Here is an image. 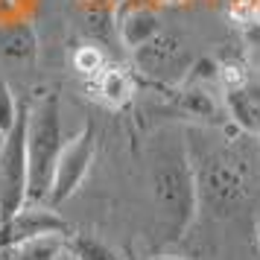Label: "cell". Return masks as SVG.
<instances>
[{
	"instance_id": "cell-2",
	"label": "cell",
	"mask_w": 260,
	"mask_h": 260,
	"mask_svg": "<svg viewBox=\"0 0 260 260\" xmlns=\"http://www.w3.org/2000/svg\"><path fill=\"white\" fill-rule=\"evenodd\" d=\"M61 149H64V141H61L59 100L53 94H47L29 108V123H26V155H29L26 202L29 205L47 202Z\"/></svg>"
},
{
	"instance_id": "cell-6",
	"label": "cell",
	"mask_w": 260,
	"mask_h": 260,
	"mask_svg": "<svg viewBox=\"0 0 260 260\" xmlns=\"http://www.w3.org/2000/svg\"><path fill=\"white\" fill-rule=\"evenodd\" d=\"M202 187H205V202L211 208H216L219 213L234 208L246 193L240 167L225 155H213L211 158V164L205 167V176H202Z\"/></svg>"
},
{
	"instance_id": "cell-4",
	"label": "cell",
	"mask_w": 260,
	"mask_h": 260,
	"mask_svg": "<svg viewBox=\"0 0 260 260\" xmlns=\"http://www.w3.org/2000/svg\"><path fill=\"white\" fill-rule=\"evenodd\" d=\"M91 158H94V126H85L61 149L56 173H53V187H50V196H47V208H59L61 202L71 199L76 193V187L85 181L88 170H91Z\"/></svg>"
},
{
	"instance_id": "cell-3",
	"label": "cell",
	"mask_w": 260,
	"mask_h": 260,
	"mask_svg": "<svg viewBox=\"0 0 260 260\" xmlns=\"http://www.w3.org/2000/svg\"><path fill=\"white\" fill-rule=\"evenodd\" d=\"M26 123H29V106L21 103L15 126L0 141V222L12 219L26 205V190H29Z\"/></svg>"
},
{
	"instance_id": "cell-5",
	"label": "cell",
	"mask_w": 260,
	"mask_h": 260,
	"mask_svg": "<svg viewBox=\"0 0 260 260\" xmlns=\"http://www.w3.org/2000/svg\"><path fill=\"white\" fill-rule=\"evenodd\" d=\"M41 234H71V228L53 208H41V205L24 208L12 219L0 222V251H9V248L21 246L26 240H36Z\"/></svg>"
},
{
	"instance_id": "cell-9",
	"label": "cell",
	"mask_w": 260,
	"mask_h": 260,
	"mask_svg": "<svg viewBox=\"0 0 260 260\" xmlns=\"http://www.w3.org/2000/svg\"><path fill=\"white\" fill-rule=\"evenodd\" d=\"M0 53L9 59H26L36 53V36L29 26H6L0 29Z\"/></svg>"
},
{
	"instance_id": "cell-13",
	"label": "cell",
	"mask_w": 260,
	"mask_h": 260,
	"mask_svg": "<svg viewBox=\"0 0 260 260\" xmlns=\"http://www.w3.org/2000/svg\"><path fill=\"white\" fill-rule=\"evenodd\" d=\"M76 68L85 71V73H100L103 71V56H100L94 47H82L76 53Z\"/></svg>"
},
{
	"instance_id": "cell-14",
	"label": "cell",
	"mask_w": 260,
	"mask_h": 260,
	"mask_svg": "<svg viewBox=\"0 0 260 260\" xmlns=\"http://www.w3.org/2000/svg\"><path fill=\"white\" fill-rule=\"evenodd\" d=\"M155 260H187V257H178V254H158Z\"/></svg>"
},
{
	"instance_id": "cell-1",
	"label": "cell",
	"mask_w": 260,
	"mask_h": 260,
	"mask_svg": "<svg viewBox=\"0 0 260 260\" xmlns=\"http://www.w3.org/2000/svg\"><path fill=\"white\" fill-rule=\"evenodd\" d=\"M152 196L164 240L176 243L196 213V176L190 170L187 149L178 135L164 132L152 146Z\"/></svg>"
},
{
	"instance_id": "cell-11",
	"label": "cell",
	"mask_w": 260,
	"mask_h": 260,
	"mask_svg": "<svg viewBox=\"0 0 260 260\" xmlns=\"http://www.w3.org/2000/svg\"><path fill=\"white\" fill-rule=\"evenodd\" d=\"M152 32H155V18L146 12L135 15V18H129V24H123V38L129 44H143Z\"/></svg>"
},
{
	"instance_id": "cell-10",
	"label": "cell",
	"mask_w": 260,
	"mask_h": 260,
	"mask_svg": "<svg viewBox=\"0 0 260 260\" xmlns=\"http://www.w3.org/2000/svg\"><path fill=\"white\" fill-rule=\"evenodd\" d=\"M68 251L76 260H123L111 246L91 234H71L68 237Z\"/></svg>"
},
{
	"instance_id": "cell-8",
	"label": "cell",
	"mask_w": 260,
	"mask_h": 260,
	"mask_svg": "<svg viewBox=\"0 0 260 260\" xmlns=\"http://www.w3.org/2000/svg\"><path fill=\"white\" fill-rule=\"evenodd\" d=\"M96 91H100V96L108 106H123L132 96V91H135V82H132V76L123 68L108 64V68H103L96 73Z\"/></svg>"
},
{
	"instance_id": "cell-12",
	"label": "cell",
	"mask_w": 260,
	"mask_h": 260,
	"mask_svg": "<svg viewBox=\"0 0 260 260\" xmlns=\"http://www.w3.org/2000/svg\"><path fill=\"white\" fill-rule=\"evenodd\" d=\"M15 117H18V103L12 100L9 88H6V82L0 79V138H3V135L15 126Z\"/></svg>"
},
{
	"instance_id": "cell-7",
	"label": "cell",
	"mask_w": 260,
	"mask_h": 260,
	"mask_svg": "<svg viewBox=\"0 0 260 260\" xmlns=\"http://www.w3.org/2000/svg\"><path fill=\"white\" fill-rule=\"evenodd\" d=\"M68 251V234H41L6 251V260H59Z\"/></svg>"
}]
</instances>
